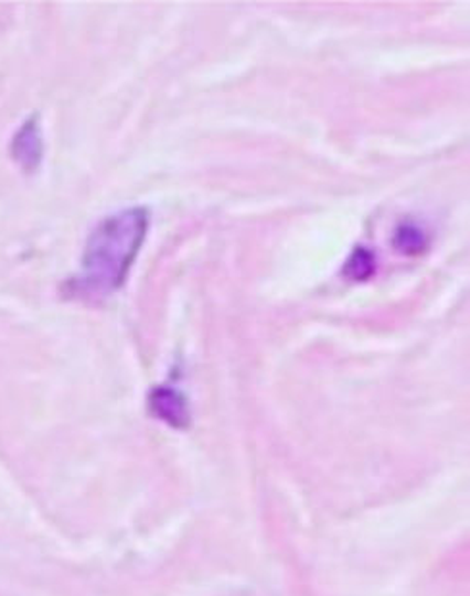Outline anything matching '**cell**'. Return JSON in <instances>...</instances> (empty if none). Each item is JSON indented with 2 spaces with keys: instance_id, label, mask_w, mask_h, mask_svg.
Masks as SVG:
<instances>
[{
  "instance_id": "6da1fadb",
  "label": "cell",
  "mask_w": 470,
  "mask_h": 596,
  "mask_svg": "<svg viewBox=\"0 0 470 596\" xmlns=\"http://www.w3.org/2000/svg\"><path fill=\"white\" fill-rule=\"evenodd\" d=\"M149 210L126 208L100 219L85 242L79 270L68 281L74 299L95 301L113 295L126 283L149 234Z\"/></svg>"
},
{
  "instance_id": "5b68a950",
  "label": "cell",
  "mask_w": 470,
  "mask_h": 596,
  "mask_svg": "<svg viewBox=\"0 0 470 596\" xmlns=\"http://www.w3.org/2000/svg\"><path fill=\"white\" fill-rule=\"evenodd\" d=\"M374 268H376V260H374V254H372L368 249H359L351 254L348 264L343 268V273L355 281H364L371 278L374 273Z\"/></svg>"
},
{
  "instance_id": "3957f363",
  "label": "cell",
  "mask_w": 470,
  "mask_h": 596,
  "mask_svg": "<svg viewBox=\"0 0 470 596\" xmlns=\"http://www.w3.org/2000/svg\"><path fill=\"white\" fill-rule=\"evenodd\" d=\"M394 247L403 254H409V257L425 252L426 247H428L425 229H420L415 224H403L395 231Z\"/></svg>"
},
{
  "instance_id": "7a4b0ae2",
  "label": "cell",
  "mask_w": 470,
  "mask_h": 596,
  "mask_svg": "<svg viewBox=\"0 0 470 596\" xmlns=\"http://www.w3.org/2000/svg\"><path fill=\"white\" fill-rule=\"evenodd\" d=\"M10 154L23 172H35L41 166L43 154H45V143H43V131L39 128L38 116L28 118L15 131L10 141Z\"/></svg>"
},
{
  "instance_id": "277c9868",
  "label": "cell",
  "mask_w": 470,
  "mask_h": 596,
  "mask_svg": "<svg viewBox=\"0 0 470 596\" xmlns=\"http://www.w3.org/2000/svg\"><path fill=\"white\" fill-rule=\"evenodd\" d=\"M152 407L160 408L159 415H162L164 420H175V422H182L183 418H188L185 414V404H183L180 394L170 389H159L152 394Z\"/></svg>"
}]
</instances>
